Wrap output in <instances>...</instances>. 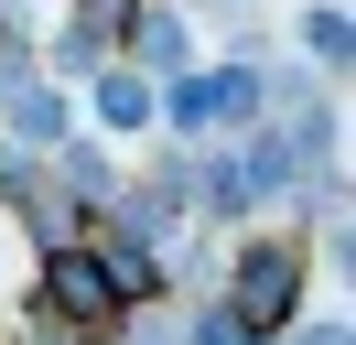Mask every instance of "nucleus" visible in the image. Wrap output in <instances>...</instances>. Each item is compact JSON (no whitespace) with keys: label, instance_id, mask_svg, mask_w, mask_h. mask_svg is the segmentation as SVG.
<instances>
[{"label":"nucleus","instance_id":"nucleus-1","mask_svg":"<svg viewBox=\"0 0 356 345\" xmlns=\"http://www.w3.org/2000/svg\"><path fill=\"white\" fill-rule=\"evenodd\" d=\"M291 302H302V259L291 248H248L238 259V323L270 335V323H291Z\"/></svg>","mask_w":356,"mask_h":345},{"label":"nucleus","instance_id":"nucleus-2","mask_svg":"<svg viewBox=\"0 0 356 345\" xmlns=\"http://www.w3.org/2000/svg\"><path fill=\"white\" fill-rule=\"evenodd\" d=\"M44 302H54L65 323H97V313L119 302V280H108V259H97V248H65V259L44 270Z\"/></svg>","mask_w":356,"mask_h":345},{"label":"nucleus","instance_id":"nucleus-3","mask_svg":"<svg viewBox=\"0 0 356 345\" xmlns=\"http://www.w3.org/2000/svg\"><path fill=\"white\" fill-rule=\"evenodd\" d=\"M97 119H108V129L152 119V97H140V76H97Z\"/></svg>","mask_w":356,"mask_h":345},{"label":"nucleus","instance_id":"nucleus-4","mask_svg":"<svg viewBox=\"0 0 356 345\" xmlns=\"http://www.w3.org/2000/svg\"><path fill=\"white\" fill-rule=\"evenodd\" d=\"M195 345H248V323H238V313H205V323H195Z\"/></svg>","mask_w":356,"mask_h":345}]
</instances>
